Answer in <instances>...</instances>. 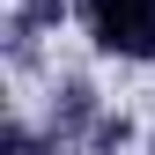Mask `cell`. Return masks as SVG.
I'll return each mask as SVG.
<instances>
[{"label": "cell", "mask_w": 155, "mask_h": 155, "mask_svg": "<svg viewBox=\"0 0 155 155\" xmlns=\"http://www.w3.org/2000/svg\"><path fill=\"white\" fill-rule=\"evenodd\" d=\"M89 30L126 59H155V0H81Z\"/></svg>", "instance_id": "6da1fadb"}]
</instances>
